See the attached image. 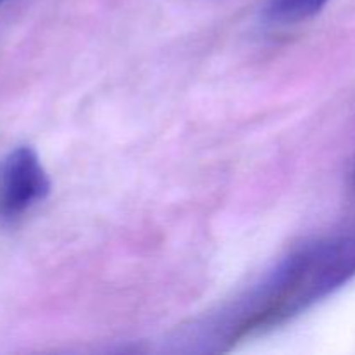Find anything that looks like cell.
<instances>
[{
	"instance_id": "1",
	"label": "cell",
	"mask_w": 355,
	"mask_h": 355,
	"mask_svg": "<svg viewBox=\"0 0 355 355\" xmlns=\"http://www.w3.org/2000/svg\"><path fill=\"white\" fill-rule=\"evenodd\" d=\"M355 276V231L315 239L288 255L253 291L231 342L283 324Z\"/></svg>"
},
{
	"instance_id": "2",
	"label": "cell",
	"mask_w": 355,
	"mask_h": 355,
	"mask_svg": "<svg viewBox=\"0 0 355 355\" xmlns=\"http://www.w3.org/2000/svg\"><path fill=\"white\" fill-rule=\"evenodd\" d=\"M51 180L28 146L12 149L0 159V218L12 220L31 205L47 198Z\"/></svg>"
},
{
	"instance_id": "3",
	"label": "cell",
	"mask_w": 355,
	"mask_h": 355,
	"mask_svg": "<svg viewBox=\"0 0 355 355\" xmlns=\"http://www.w3.org/2000/svg\"><path fill=\"white\" fill-rule=\"evenodd\" d=\"M328 0H269L266 17L272 23L288 24L315 16Z\"/></svg>"
}]
</instances>
